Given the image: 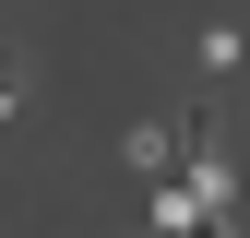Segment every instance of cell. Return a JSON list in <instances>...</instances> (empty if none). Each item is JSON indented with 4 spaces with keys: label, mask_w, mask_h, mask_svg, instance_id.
<instances>
[{
    "label": "cell",
    "mask_w": 250,
    "mask_h": 238,
    "mask_svg": "<svg viewBox=\"0 0 250 238\" xmlns=\"http://www.w3.org/2000/svg\"><path fill=\"white\" fill-rule=\"evenodd\" d=\"M12 107H24V72H0V119H12Z\"/></svg>",
    "instance_id": "cell-3"
},
{
    "label": "cell",
    "mask_w": 250,
    "mask_h": 238,
    "mask_svg": "<svg viewBox=\"0 0 250 238\" xmlns=\"http://www.w3.org/2000/svg\"><path fill=\"white\" fill-rule=\"evenodd\" d=\"M191 60H203V72H238V60H250V36H238V24H227V12H214V24H203V36H191Z\"/></svg>",
    "instance_id": "cell-2"
},
{
    "label": "cell",
    "mask_w": 250,
    "mask_h": 238,
    "mask_svg": "<svg viewBox=\"0 0 250 238\" xmlns=\"http://www.w3.org/2000/svg\"><path fill=\"white\" fill-rule=\"evenodd\" d=\"M119 167H131V178H167L179 167V131H167V119H131V131H119Z\"/></svg>",
    "instance_id": "cell-1"
}]
</instances>
